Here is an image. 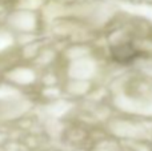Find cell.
<instances>
[{
  "instance_id": "6da1fadb",
  "label": "cell",
  "mask_w": 152,
  "mask_h": 151,
  "mask_svg": "<svg viewBox=\"0 0 152 151\" xmlns=\"http://www.w3.org/2000/svg\"><path fill=\"white\" fill-rule=\"evenodd\" d=\"M112 58L115 59L118 63L121 64H128L132 63L135 59L140 58L142 56V52L139 50L134 47L129 43H126V44H119L112 47Z\"/></svg>"
}]
</instances>
